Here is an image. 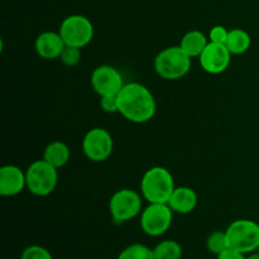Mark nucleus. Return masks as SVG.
<instances>
[{
    "instance_id": "27",
    "label": "nucleus",
    "mask_w": 259,
    "mask_h": 259,
    "mask_svg": "<svg viewBox=\"0 0 259 259\" xmlns=\"http://www.w3.org/2000/svg\"><path fill=\"white\" fill-rule=\"evenodd\" d=\"M257 252H259V247H258V250H257Z\"/></svg>"
},
{
    "instance_id": "15",
    "label": "nucleus",
    "mask_w": 259,
    "mask_h": 259,
    "mask_svg": "<svg viewBox=\"0 0 259 259\" xmlns=\"http://www.w3.org/2000/svg\"><path fill=\"white\" fill-rule=\"evenodd\" d=\"M207 45H209V37L201 30L194 29L187 32L181 38V42L179 46L189 57L199 58Z\"/></svg>"
},
{
    "instance_id": "21",
    "label": "nucleus",
    "mask_w": 259,
    "mask_h": 259,
    "mask_svg": "<svg viewBox=\"0 0 259 259\" xmlns=\"http://www.w3.org/2000/svg\"><path fill=\"white\" fill-rule=\"evenodd\" d=\"M81 56H82L81 48L73 47V46H66L63 48L62 53H61L60 60L67 67H75V66H77L80 63Z\"/></svg>"
},
{
    "instance_id": "19",
    "label": "nucleus",
    "mask_w": 259,
    "mask_h": 259,
    "mask_svg": "<svg viewBox=\"0 0 259 259\" xmlns=\"http://www.w3.org/2000/svg\"><path fill=\"white\" fill-rule=\"evenodd\" d=\"M116 259H154L153 249L142 243H134L124 248Z\"/></svg>"
},
{
    "instance_id": "4",
    "label": "nucleus",
    "mask_w": 259,
    "mask_h": 259,
    "mask_svg": "<svg viewBox=\"0 0 259 259\" xmlns=\"http://www.w3.org/2000/svg\"><path fill=\"white\" fill-rule=\"evenodd\" d=\"M27 189L34 196L45 197L52 194L58 184V169L46 162L37 159L32 162L25 171Z\"/></svg>"
},
{
    "instance_id": "5",
    "label": "nucleus",
    "mask_w": 259,
    "mask_h": 259,
    "mask_svg": "<svg viewBox=\"0 0 259 259\" xmlns=\"http://www.w3.org/2000/svg\"><path fill=\"white\" fill-rule=\"evenodd\" d=\"M228 244L244 254L257 252L259 247V224L250 219H238L225 230Z\"/></svg>"
},
{
    "instance_id": "16",
    "label": "nucleus",
    "mask_w": 259,
    "mask_h": 259,
    "mask_svg": "<svg viewBox=\"0 0 259 259\" xmlns=\"http://www.w3.org/2000/svg\"><path fill=\"white\" fill-rule=\"evenodd\" d=\"M70 148H68L67 144L61 141L51 142L43 152V159L57 169L65 167L70 161Z\"/></svg>"
},
{
    "instance_id": "10",
    "label": "nucleus",
    "mask_w": 259,
    "mask_h": 259,
    "mask_svg": "<svg viewBox=\"0 0 259 259\" xmlns=\"http://www.w3.org/2000/svg\"><path fill=\"white\" fill-rule=\"evenodd\" d=\"M91 86L99 96L115 95L124 86L120 71L110 65H101L91 73Z\"/></svg>"
},
{
    "instance_id": "26",
    "label": "nucleus",
    "mask_w": 259,
    "mask_h": 259,
    "mask_svg": "<svg viewBox=\"0 0 259 259\" xmlns=\"http://www.w3.org/2000/svg\"><path fill=\"white\" fill-rule=\"evenodd\" d=\"M247 259H259V252H253L249 255H247Z\"/></svg>"
},
{
    "instance_id": "2",
    "label": "nucleus",
    "mask_w": 259,
    "mask_h": 259,
    "mask_svg": "<svg viewBox=\"0 0 259 259\" xmlns=\"http://www.w3.org/2000/svg\"><path fill=\"white\" fill-rule=\"evenodd\" d=\"M175 180L171 172L162 166L151 167L141 180V192L144 200L158 204H167L175 191Z\"/></svg>"
},
{
    "instance_id": "23",
    "label": "nucleus",
    "mask_w": 259,
    "mask_h": 259,
    "mask_svg": "<svg viewBox=\"0 0 259 259\" xmlns=\"http://www.w3.org/2000/svg\"><path fill=\"white\" fill-rule=\"evenodd\" d=\"M228 35H229V30H228L224 25H214V27L210 29L207 37H209V42L225 45V42H227L228 39Z\"/></svg>"
},
{
    "instance_id": "14",
    "label": "nucleus",
    "mask_w": 259,
    "mask_h": 259,
    "mask_svg": "<svg viewBox=\"0 0 259 259\" xmlns=\"http://www.w3.org/2000/svg\"><path fill=\"white\" fill-rule=\"evenodd\" d=\"M197 201H199V197L194 189L187 186H180L175 189L167 204L176 214L186 215L196 209Z\"/></svg>"
},
{
    "instance_id": "13",
    "label": "nucleus",
    "mask_w": 259,
    "mask_h": 259,
    "mask_svg": "<svg viewBox=\"0 0 259 259\" xmlns=\"http://www.w3.org/2000/svg\"><path fill=\"white\" fill-rule=\"evenodd\" d=\"M65 47L66 43L61 37L60 32H43L35 38L34 42L35 52L43 60L60 58Z\"/></svg>"
},
{
    "instance_id": "12",
    "label": "nucleus",
    "mask_w": 259,
    "mask_h": 259,
    "mask_svg": "<svg viewBox=\"0 0 259 259\" xmlns=\"http://www.w3.org/2000/svg\"><path fill=\"white\" fill-rule=\"evenodd\" d=\"M27 187L25 172L15 164H5L0 168V195L12 197L19 195Z\"/></svg>"
},
{
    "instance_id": "7",
    "label": "nucleus",
    "mask_w": 259,
    "mask_h": 259,
    "mask_svg": "<svg viewBox=\"0 0 259 259\" xmlns=\"http://www.w3.org/2000/svg\"><path fill=\"white\" fill-rule=\"evenodd\" d=\"M174 220V211L168 204L152 202L141 212V228L149 237H161L168 232Z\"/></svg>"
},
{
    "instance_id": "6",
    "label": "nucleus",
    "mask_w": 259,
    "mask_h": 259,
    "mask_svg": "<svg viewBox=\"0 0 259 259\" xmlns=\"http://www.w3.org/2000/svg\"><path fill=\"white\" fill-rule=\"evenodd\" d=\"M58 32L66 46L83 48L93 40L94 24L85 15L72 14L62 20Z\"/></svg>"
},
{
    "instance_id": "18",
    "label": "nucleus",
    "mask_w": 259,
    "mask_h": 259,
    "mask_svg": "<svg viewBox=\"0 0 259 259\" xmlns=\"http://www.w3.org/2000/svg\"><path fill=\"white\" fill-rule=\"evenodd\" d=\"M153 255L154 259H182L184 249L176 240L166 239L153 248Z\"/></svg>"
},
{
    "instance_id": "1",
    "label": "nucleus",
    "mask_w": 259,
    "mask_h": 259,
    "mask_svg": "<svg viewBox=\"0 0 259 259\" xmlns=\"http://www.w3.org/2000/svg\"><path fill=\"white\" fill-rule=\"evenodd\" d=\"M118 103L119 114L132 123H147L156 115V99L143 83H124L118 93Z\"/></svg>"
},
{
    "instance_id": "3",
    "label": "nucleus",
    "mask_w": 259,
    "mask_h": 259,
    "mask_svg": "<svg viewBox=\"0 0 259 259\" xmlns=\"http://www.w3.org/2000/svg\"><path fill=\"white\" fill-rule=\"evenodd\" d=\"M192 58L189 57L180 46L162 50L154 58V71L159 77L174 81L185 77L191 70Z\"/></svg>"
},
{
    "instance_id": "9",
    "label": "nucleus",
    "mask_w": 259,
    "mask_h": 259,
    "mask_svg": "<svg viewBox=\"0 0 259 259\" xmlns=\"http://www.w3.org/2000/svg\"><path fill=\"white\" fill-rule=\"evenodd\" d=\"M114 141L111 134L104 128L90 129L82 139V152L91 162H104L111 156Z\"/></svg>"
},
{
    "instance_id": "25",
    "label": "nucleus",
    "mask_w": 259,
    "mask_h": 259,
    "mask_svg": "<svg viewBox=\"0 0 259 259\" xmlns=\"http://www.w3.org/2000/svg\"><path fill=\"white\" fill-rule=\"evenodd\" d=\"M217 259H247V254L232 249V248H227L220 254L217 255Z\"/></svg>"
},
{
    "instance_id": "11",
    "label": "nucleus",
    "mask_w": 259,
    "mask_h": 259,
    "mask_svg": "<svg viewBox=\"0 0 259 259\" xmlns=\"http://www.w3.org/2000/svg\"><path fill=\"white\" fill-rule=\"evenodd\" d=\"M232 56L225 45L209 42L204 52L200 55L199 62L205 72L210 75H219L228 70L232 62Z\"/></svg>"
},
{
    "instance_id": "24",
    "label": "nucleus",
    "mask_w": 259,
    "mask_h": 259,
    "mask_svg": "<svg viewBox=\"0 0 259 259\" xmlns=\"http://www.w3.org/2000/svg\"><path fill=\"white\" fill-rule=\"evenodd\" d=\"M100 106L105 113H109V114L119 113L118 94H115V95L100 96Z\"/></svg>"
},
{
    "instance_id": "17",
    "label": "nucleus",
    "mask_w": 259,
    "mask_h": 259,
    "mask_svg": "<svg viewBox=\"0 0 259 259\" xmlns=\"http://www.w3.org/2000/svg\"><path fill=\"white\" fill-rule=\"evenodd\" d=\"M225 46L233 56H239L247 52L252 46V38L247 30L242 28H234L229 30V35Z\"/></svg>"
},
{
    "instance_id": "8",
    "label": "nucleus",
    "mask_w": 259,
    "mask_h": 259,
    "mask_svg": "<svg viewBox=\"0 0 259 259\" xmlns=\"http://www.w3.org/2000/svg\"><path fill=\"white\" fill-rule=\"evenodd\" d=\"M142 197L137 191L121 189L114 192L109 201V211L116 223H125L141 215Z\"/></svg>"
},
{
    "instance_id": "20",
    "label": "nucleus",
    "mask_w": 259,
    "mask_h": 259,
    "mask_svg": "<svg viewBox=\"0 0 259 259\" xmlns=\"http://www.w3.org/2000/svg\"><path fill=\"white\" fill-rule=\"evenodd\" d=\"M206 248L210 253L218 255L225 250L227 248H229V244H228V238L227 234L224 232H220V230H217V232L211 233V234L207 237L206 239Z\"/></svg>"
},
{
    "instance_id": "22",
    "label": "nucleus",
    "mask_w": 259,
    "mask_h": 259,
    "mask_svg": "<svg viewBox=\"0 0 259 259\" xmlns=\"http://www.w3.org/2000/svg\"><path fill=\"white\" fill-rule=\"evenodd\" d=\"M20 259H53V257L47 248L34 244L23 250Z\"/></svg>"
}]
</instances>
